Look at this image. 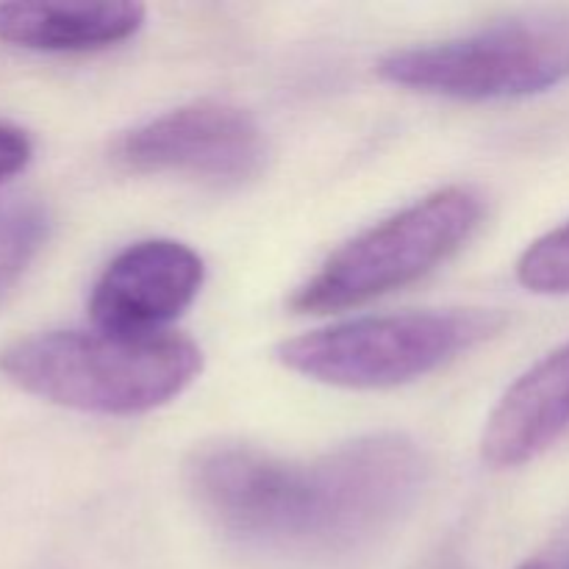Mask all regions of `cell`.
Here are the masks:
<instances>
[{
    "label": "cell",
    "mask_w": 569,
    "mask_h": 569,
    "mask_svg": "<svg viewBox=\"0 0 569 569\" xmlns=\"http://www.w3.org/2000/svg\"><path fill=\"white\" fill-rule=\"evenodd\" d=\"M183 472L200 511L244 542L348 550L387 531L417 503L428 461L415 439L372 433L315 461L211 442L189 456Z\"/></svg>",
    "instance_id": "1"
},
{
    "label": "cell",
    "mask_w": 569,
    "mask_h": 569,
    "mask_svg": "<svg viewBox=\"0 0 569 569\" xmlns=\"http://www.w3.org/2000/svg\"><path fill=\"white\" fill-rule=\"evenodd\" d=\"M0 372L22 392L106 417L148 415L172 403L203 372L187 337L44 331L0 350Z\"/></svg>",
    "instance_id": "2"
},
{
    "label": "cell",
    "mask_w": 569,
    "mask_h": 569,
    "mask_svg": "<svg viewBox=\"0 0 569 569\" xmlns=\"http://www.w3.org/2000/svg\"><path fill=\"white\" fill-rule=\"evenodd\" d=\"M503 328L492 309L403 311L345 320L278 345L287 370L339 389H392L426 378Z\"/></svg>",
    "instance_id": "3"
},
{
    "label": "cell",
    "mask_w": 569,
    "mask_h": 569,
    "mask_svg": "<svg viewBox=\"0 0 569 569\" xmlns=\"http://www.w3.org/2000/svg\"><path fill=\"white\" fill-rule=\"evenodd\" d=\"M483 220L481 194L448 187L345 242L295 289L300 315H331L392 295L459 253Z\"/></svg>",
    "instance_id": "4"
},
{
    "label": "cell",
    "mask_w": 569,
    "mask_h": 569,
    "mask_svg": "<svg viewBox=\"0 0 569 569\" xmlns=\"http://www.w3.org/2000/svg\"><path fill=\"white\" fill-rule=\"evenodd\" d=\"M383 81L456 100H515L569 78V9H542L378 61Z\"/></svg>",
    "instance_id": "5"
},
{
    "label": "cell",
    "mask_w": 569,
    "mask_h": 569,
    "mask_svg": "<svg viewBox=\"0 0 569 569\" xmlns=\"http://www.w3.org/2000/svg\"><path fill=\"white\" fill-rule=\"evenodd\" d=\"M114 159L131 172L242 183L264 170L267 139L253 114L239 106L200 100L122 133Z\"/></svg>",
    "instance_id": "6"
},
{
    "label": "cell",
    "mask_w": 569,
    "mask_h": 569,
    "mask_svg": "<svg viewBox=\"0 0 569 569\" xmlns=\"http://www.w3.org/2000/svg\"><path fill=\"white\" fill-rule=\"evenodd\" d=\"M206 281L203 259L176 239L128 244L89 295L94 328L120 337H156L183 315Z\"/></svg>",
    "instance_id": "7"
},
{
    "label": "cell",
    "mask_w": 569,
    "mask_h": 569,
    "mask_svg": "<svg viewBox=\"0 0 569 569\" xmlns=\"http://www.w3.org/2000/svg\"><path fill=\"white\" fill-rule=\"evenodd\" d=\"M569 431V342L517 378L489 415L481 456L495 470L522 467Z\"/></svg>",
    "instance_id": "8"
},
{
    "label": "cell",
    "mask_w": 569,
    "mask_h": 569,
    "mask_svg": "<svg viewBox=\"0 0 569 569\" xmlns=\"http://www.w3.org/2000/svg\"><path fill=\"white\" fill-rule=\"evenodd\" d=\"M142 3H0V42L37 53H92L137 37Z\"/></svg>",
    "instance_id": "9"
},
{
    "label": "cell",
    "mask_w": 569,
    "mask_h": 569,
    "mask_svg": "<svg viewBox=\"0 0 569 569\" xmlns=\"http://www.w3.org/2000/svg\"><path fill=\"white\" fill-rule=\"evenodd\" d=\"M48 211L33 200L0 206V298L17 287L48 239Z\"/></svg>",
    "instance_id": "10"
},
{
    "label": "cell",
    "mask_w": 569,
    "mask_h": 569,
    "mask_svg": "<svg viewBox=\"0 0 569 569\" xmlns=\"http://www.w3.org/2000/svg\"><path fill=\"white\" fill-rule=\"evenodd\" d=\"M517 281L537 295H569V220L528 244L517 261Z\"/></svg>",
    "instance_id": "11"
},
{
    "label": "cell",
    "mask_w": 569,
    "mask_h": 569,
    "mask_svg": "<svg viewBox=\"0 0 569 569\" xmlns=\"http://www.w3.org/2000/svg\"><path fill=\"white\" fill-rule=\"evenodd\" d=\"M31 139L26 137V131L0 122V183L26 170V164L31 161Z\"/></svg>",
    "instance_id": "12"
},
{
    "label": "cell",
    "mask_w": 569,
    "mask_h": 569,
    "mask_svg": "<svg viewBox=\"0 0 569 569\" xmlns=\"http://www.w3.org/2000/svg\"><path fill=\"white\" fill-rule=\"evenodd\" d=\"M520 569H548L542 565V561H528V565H522Z\"/></svg>",
    "instance_id": "13"
}]
</instances>
